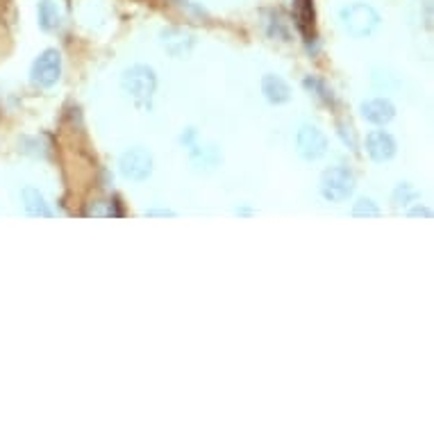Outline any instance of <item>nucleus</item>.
I'll return each instance as SVG.
<instances>
[{
	"instance_id": "1",
	"label": "nucleus",
	"mask_w": 434,
	"mask_h": 434,
	"mask_svg": "<svg viewBox=\"0 0 434 434\" xmlns=\"http://www.w3.org/2000/svg\"><path fill=\"white\" fill-rule=\"evenodd\" d=\"M121 89L139 110L150 112L157 91V75L146 64H134L121 75Z\"/></svg>"
},
{
	"instance_id": "2",
	"label": "nucleus",
	"mask_w": 434,
	"mask_h": 434,
	"mask_svg": "<svg viewBox=\"0 0 434 434\" xmlns=\"http://www.w3.org/2000/svg\"><path fill=\"white\" fill-rule=\"evenodd\" d=\"M339 16H341L343 30L348 32L353 39H369V37H373L382 25L380 12L369 3L346 5Z\"/></svg>"
},
{
	"instance_id": "3",
	"label": "nucleus",
	"mask_w": 434,
	"mask_h": 434,
	"mask_svg": "<svg viewBox=\"0 0 434 434\" xmlns=\"http://www.w3.org/2000/svg\"><path fill=\"white\" fill-rule=\"evenodd\" d=\"M355 194V176L346 166H330L321 176V196L327 202H343Z\"/></svg>"
},
{
	"instance_id": "4",
	"label": "nucleus",
	"mask_w": 434,
	"mask_h": 434,
	"mask_svg": "<svg viewBox=\"0 0 434 434\" xmlns=\"http://www.w3.org/2000/svg\"><path fill=\"white\" fill-rule=\"evenodd\" d=\"M62 78V53L57 48H48L32 62L30 80L41 89H51Z\"/></svg>"
},
{
	"instance_id": "5",
	"label": "nucleus",
	"mask_w": 434,
	"mask_h": 434,
	"mask_svg": "<svg viewBox=\"0 0 434 434\" xmlns=\"http://www.w3.org/2000/svg\"><path fill=\"white\" fill-rule=\"evenodd\" d=\"M119 171L130 182H146L152 176V155L148 148L134 146L119 157Z\"/></svg>"
},
{
	"instance_id": "6",
	"label": "nucleus",
	"mask_w": 434,
	"mask_h": 434,
	"mask_svg": "<svg viewBox=\"0 0 434 434\" xmlns=\"http://www.w3.org/2000/svg\"><path fill=\"white\" fill-rule=\"evenodd\" d=\"M296 150L298 155L307 162L321 159L327 152V137L321 128H316L312 123H303L296 132Z\"/></svg>"
},
{
	"instance_id": "7",
	"label": "nucleus",
	"mask_w": 434,
	"mask_h": 434,
	"mask_svg": "<svg viewBox=\"0 0 434 434\" xmlns=\"http://www.w3.org/2000/svg\"><path fill=\"white\" fill-rule=\"evenodd\" d=\"M366 152L373 162H391L398 152V143L384 130H373L366 134Z\"/></svg>"
},
{
	"instance_id": "8",
	"label": "nucleus",
	"mask_w": 434,
	"mask_h": 434,
	"mask_svg": "<svg viewBox=\"0 0 434 434\" xmlns=\"http://www.w3.org/2000/svg\"><path fill=\"white\" fill-rule=\"evenodd\" d=\"M159 41L164 48H166V53L171 57H176V60H185V57H189L191 48H194V44H196L194 37L185 30H180V27H166V30H162Z\"/></svg>"
},
{
	"instance_id": "9",
	"label": "nucleus",
	"mask_w": 434,
	"mask_h": 434,
	"mask_svg": "<svg viewBox=\"0 0 434 434\" xmlns=\"http://www.w3.org/2000/svg\"><path fill=\"white\" fill-rule=\"evenodd\" d=\"M360 112H362V117L373 125H387L395 117V105L389 98H382V96H378V98L364 100L360 105Z\"/></svg>"
},
{
	"instance_id": "10",
	"label": "nucleus",
	"mask_w": 434,
	"mask_h": 434,
	"mask_svg": "<svg viewBox=\"0 0 434 434\" xmlns=\"http://www.w3.org/2000/svg\"><path fill=\"white\" fill-rule=\"evenodd\" d=\"M294 12H296V25L301 30L303 39L310 44L316 39V12H314V0H294Z\"/></svg>"
},
{
	"instance_id": "11",
	"label": "nucleus",
	"mask_w": 434,
	"mask_h": 434,
	"mask_svg": "<svg viewBox=\"0 0 434 434\" xmlns=\"http://www.w3.org/2000/svg\"><path fill=\"white\" fill-rule=\"evenodd\" d=\"M262 93L271 105H284L291 100V86L282 75L266 73L262 78Z\"/></svg>"
},
{
	"instance_id": "12",
	"label": "nucleus",
	"mask_w": 434,
	"mask_h": 434,
	"mask_svg": "<svg viewBox=\"0 0 434 434\" xmlns=\"http://www.w3.org/2000/svg\"><path fill=\"white\" fill-rule=\"evenodd\" d=\"M21 198H23V207H25L27 216H34V218H53L55 216V211L46 202V198H44V194L39 189L25 187L21 191Z\"/></svg>"
},
{
	"instance_id": "13",
	"label": "nucleus",
	"mask_w": 434,
	"mask_h": 434,
	"mask_svg": "<svg viewBox=\"0 0 434 434\" xmlns=\"http://www.w3.org/2000/svg\"><path fill=\"white\" fill-rule=\"evenodd\" d=\"M189 159L196 171H214L221 166L223 157H221V150L216 146H198V143H194L189 148Z\"/></svg>"
},
{
	"instance_id": "14",
	"label": "nucleus",
	"mask_w": 434,
	"mask_h": 434,
	"mask_svg": "<svg viewBox=\"0 0 434 434\" xmlns=\"http://www.w3.org/2000/svg\"><path fill=\"white\" fill-rule=\"evenodd\" d=\"M303 86H305V91L310 93L316 103L327 105V107H334V105H336V98H334V93L330 89V84H327L323 78H318V75H305Z\"/></svg>"
},
{
	"instance_id": "15",
	"label": "nucleus",
	"mask_w": 434,
	"mask_h": 434,
	"mask_svg": "<svg viewBox=\"0 0 434 434\" xmlns=\"http://www.w3.org/2000/svg\"><path fill=\"white\" fill-rule=\"evenodd\" d=\"M37 18H39V27L44 32H53L60 25V9L53 0H39L37 7Z\"/></svg>"
},
{
	"instance_id": "16",
	"label": "nucleus",
	"mask_w": 434,
	"mask_h": 434,
	"mask_svg": "<svg viewBox=\"0 0 434 434\" xmlns=\"http://www.w3.org/2000/svg\"><path fill=\"white\" fill-rule=\"evenodd\" d=\"M419 198H421V194H419L416 187L409 185V182H400V185L395 187L393 194H391V205L395 209H405V207L414 205V202H416Z\"/></svg>"
},
{
	"instance_id": "17",
	"label": "nucleus",
	"mask_w": 434,
	"mask_h": 434,
	"mask_svg": "<svg viewBox=\"0 0 434 434\" xmlns=\"http://www.w3.org/2000/svg\"><path fill=\"white\" fill-rule=\"evenodd\" d=\"M336 134H339V139L343 141L346 148H350L353 152L360 150V139H357V130L350 119H339L336 121Z\"/></svg>"
},
{
	"instance_id": "18",
	"label": "nucleus",
	"mask_w": 434,
	"mask_h": 434,
	"mask_svg": "<svg viewBox=\"0 0 434 434\" xmlns=\"http://www.w3.org/2000/svg\"><path fill=\"white\" fill-rule=\"evenodd\" d=\"M380 214H382V209L373 198H360L353 205V216L355 218H378Z\"/></svg>"
},
{
	"instance_id": "19",
	"label": "nucleus",
	"mask_w": 434,
	"mask_h": 434,
	"mask_svg": "<svg viewBox=\"0 0 434 434\" xmlns=\"http://www.w3.org/2000/svg\"><path fill=\"white\" fill-rule=\"evenodd\" d=\"M271 21H268V37H275V39H282V41H289V30L284 27V21L282 16H280L277 12H271Z\"/></svg>"
},
{
	"instance_id": "20",
	"label": "nucleus",
	"mask_w": 434,
	"mask_h": 434,
	"mask_svg": "<svg viewBox=\"0 0 434 434\" xmlns=\"http://www.w3.org/2000/svg\"><path fill=\"white\" fill-rule=\"evenodd\" d=\"M373 82H375V86H384V89H393V86H398V78H395V75H387V73H380V71H375V75H373Z\"/></svg>"
},
{
	"instance_id": "21",
	"label": "nucleus",
	"mask_w": 434,
	"mask_h": 434,
	"mask_svg": "<svg viewBox=\"0 0 434 434\" xmlns=\"http://www.w3.org/2000/svg\"><path fill=\"white\" fill-rule=\"evenodd\" d=\"M196 139H198V130H196V128H187L185 132L180 134V143H182V146H185V148H191V146H194Z\"/></svg>"
},
{
	"instance_id": "22",
	"label": "nucleus",
	"mask_w": 434,
	"mask_h": 434,
	"mask_svg": "<svg viewBox=\"0 0 434 434\" xmlns=\"http://www.w3.org/2000/svg\"><path fill=\"white\" fill-rule=\"evenodd\" d=\"M146 216H148V218H152V216L173 218V216H176V211H173V209H162V207H150V209H146Z\"/></svg>"
},
{
	"instance_id": "23",
	"label": "nucleus",
	"mask_w": 434,
	"mask_h": 434,
	"mask_svg": "<svg viewBox=\"0 0 434 434\" xmlns=\"http://www.w3.org/2000/svg\"><path fill=\"white\" fill-rule=\"evenodd\" d=\"M407 214L412 218H432V209H428L426 205H416V207H412Z\"/></svg>"
},
{
	"instance_id": "24",
	"label": "nucleus",
	"mask_w": 434,
	"mask_h": 434,
	"mask_svg": "<svg viewBox=\"0 0 434 434\" xmlns=\"http://www.w3.org/2000/svg\"><path fill=\"white\" fill-rule=\"evenodd\" d=\"M235 214H237V216H253V214H255V209H253V207H248V205H241V207L235 209Z\"/></svg>"
}]
</instances>
